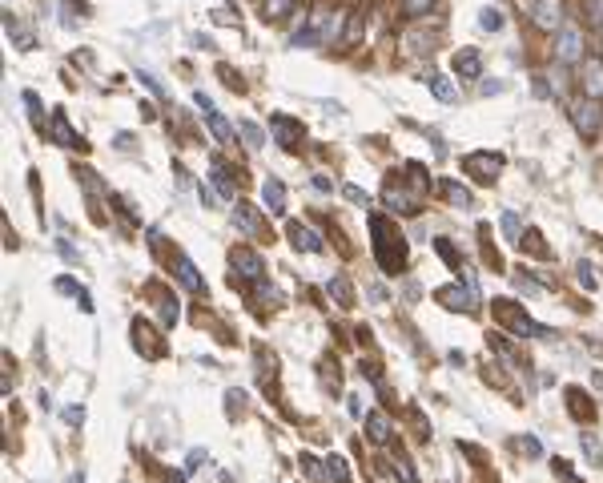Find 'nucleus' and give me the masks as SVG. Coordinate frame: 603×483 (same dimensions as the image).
Wrapping results in <instances>:
<instances>
[{
	"label": "nucleus",
	"instance_id": "obj_32",
	"mask_svg": "<svg viewBox=\"0 0 603 483\" xmlns=\"http://www.w3.org/2000/svg\"><path fill=\"white\" fill-rule=\"evenodd\" d=\"M431 4H435V0H407L402 8H407V16H422L426 8H431Z\"/></svg>",
	"mask_w": 603,
	"mask_h": 483
},
{
	"label": "nucleus",
	"instance_id": "obj_44",
	"mask_svg": "<svg viewBox=\"0 0 603 483\" xmlns=\"http://www.w3.org/2000/svg\"><path fill=\"white\" fill-rule=\"evenodd\" d=\"M56 250H61V254H65V258H72V262H77V258H81V254H77V250H72V246H69V242H61V246H56Z\"/></svg>",
	"mask_w": 603,
	"mask_h": 483
},
{
	"label": "nucleus",
	"instance_id": "obj_23",
	"mask_svg": "<svg viewBox=\"0 0 603 483\" xmlns=\"http://www.w3.org/2000/svg\"><path fill=\"white\" fill-rule=\"evenodd\" d=\"M478 29L499 32L503 29V13H499V8H483V13H478Z\"/></svg>",
	"mask_w": 603,
	"mask_h": 483
},
{
	"label": "nucleus",
	"instance_id": "obj_17",
	"mask_svg": "<svg viewBox=\"0 0 603 483\" xmlns=\"http://www.w3.org/2000/svg\"><path fill=\"white\" fill-rule=\"evenodd\" d=\"M210 182H213V189H217V194H222L225 201H229V198H234V194H238V185H234V177L225 173V165H222V161H213V173H210Z\"/></svg>",
	"mask_w": 603,
	"mask_h": 483
},
{
	"label": "nucleus",
	"instance_id": "obj_6",
	"mask_svg": "<svg viewBox=\"0 0 603 483\" xmlns=\"http://www.w3.org/2000/svg\"><path fill=\"white\" fill-rule=\"evenodd\" d=\"M286 234H290V242H294L298 250H306V254H322V234H314L310 226H302V222H290L286 226Z\"/></svg>",
	"mask_w": 603,
	"mask_h": 483
},
{
	"label": "nucleus",
	"instance_id": "obj_36",
	"mask_svg": "<svg viewBox=\"0 0 603 483\" xmlns=\"http://www.w3.org/2000/svg\"><path fill=\"white\" fill-rule=\"evenodd\" d=\"M588 16H591V25L603 29V0H588Z\"/></svg>",
	"mask_w": 603,
	"mask_h": 483
},
{
	"label": "nucleus",
	"instance_id": "obj_30",
	"mask_svg": "<svg viewBox=\"0 0 603 483\" xmlns=\"http://www.w3.org/2000/svg\"><path fill=\"white\" fill-rule=\"evenodd\" d=\"M330 475H334V483H350V471L342 459H330Z\"/></svg>",
	"mask_w": 603,
	"mask_h": 483
},
{
	"label": "nucleus",
	"instance_id": "obj_13",
	"mask_svg": "<svg viewBox=\"0 0 603 483\" xmlns=\"http://www.w3.org/2000/svg\"><path fill=\"white\" fill-rule=\"evenodd\" d=\"M466 170H478L483 173V182H495V177H499V170H503V157L499 153H491V157H466Z\"/></svg>",
	"mask_w": 603,
	"mask_h": 483
},
{
	"label": "nucleus",
	"instance_id": "obj_35",
	"mask_svg": "<svg viewBox=\"0 0 603 483\" xmlns=\"http://www.w3.org/2000/svg\"><path fill=\"white\" fill-rule=\"evenodd\" d=\"M579 282L588 286V290H595V270H591V262H579Z\"/></svg>",
	"mask_w": 603,
	"mask_h": 483
},
{
	"label": "nucleus",
	"instance_id": "obj_12",
	"mask_svg": "<svg viewBox=\"0 0 603 483\" xmlns=\"http://www.w3.org/2000/svg\"><path fill=\"white\" fill-rule=\"evenodd\" d=\"M274 137H278L281 149H294V142L302 137V125L290 121V117H274Z\"/></svg>",
	"mask_w": 603,
	"mask_h": 483
},
{
	"label": "nucleus",
	"instance_id": "obj_43",
	"mask_svg": "<svg viewBox=\"0 0 603 483\" xmlns=\"http://www.w3.org/2000/svg\"><path fill=\"white\" fill-rule=\"evenodd\" d=\"M193 49H213V41L205 37V32H197V37H193Z\"/></svg>",
	"mask_w": 603,
	"mask_h": 483
},
{
	"label": "nucleus",
	"instance_id": "obj_1",
	"mask_svg": "<svg viewBox=\"0 0 603 483\" xmlns=\"http://www.w3.org/2000/svg\"><path fill=\"white\" fill-rule=\"evenodd\" d=\"M370 230H374V238H379V266L382 270H402V266H407V250H402L398 230H391L382 218H370Z\"/></svg>",
	"mask_w": 603,
	"mask_h": 483
},
{
	"label": "nucleus",
	"instance_id": "obj_25",
	"mask_svg": "<svg viewBox=\"0 0 603 483\" xmlns=\"http://www.w3.org/2000/svg\"><path fill=\"white\" fill-rule=\"evenodd\" d=\"M579 443H583V455H588L591 463L599 468V463H603V451H599V443H595V435H583V439H579Z\"/></svg>",
	"mask_w": 603,
	"mask_h": 483
},
{
	"label": "nucleus",
	"instance_id": "obj_22",
	"mask_svg": "<svg viewBox=\"0 0 603 483\" xmlns=\"http://www.w3.org/2000/svg\"><path fill=\"white\" fill-rule=\"evenodd\" d=\"M133 77H137V81H141V85H145V89H149V93H157V97H161V101H169V89H165V85H161V81H157V77H153V73H145V69H137V73H133Z\"/></svg>",
	"mask_w": 603,
	"mask_h": 483
},
{
	"label": "nucleus",
	"instance_id": "obj_40",
	"mask_svg": "<svg viewBox=\"0 0 603 483\" xmlns=\"http://www.w3.org/2000/svg\"><path fill=\"white\" fill-rule=\"evenodd\" d=\"M342 194H346L350 201H358V206H366V201H370V198H366V189H358V185H346Z\"/></svg>",
	"mask_w": 603,
	"mask_h": 483
},
{
	"label": "nucleus",
	"instance_id": "obj_38",
	"mask_svg": "<svg viewBox=\"0 0 603 483\" xmlns=\"http://www.w3.org/2000/svg\"><path fill=\"white\" fill-rule=\"evenodd\" d=\"M515 447H519V451H523V455H539V451H543V447H539V443H535V439H531V435H523V439H519V443H515Z\"/></svg>",
	"mask_w": 603,
	"mask_h": 483
},
{
	"label": "nucleus",
	"instance_id": "obj_4",
	"mask_svg": "<svg viewBox=\"0 0 603 483\" xmlns=\"http://www.w3.org/2000/svg\"><path fill=\"white\" fill-rule=\"evenodd\" d=\"M229 266L238 270V278H246V282H258L262 274H266V266H262V258L253 254V250H246V246H238V250H229Z\"/></svg>",
	"mask_w": 603,
	"mask_h": 483
},
{
	"label": "nucleus",
	"instance_id": "obj_37",
	"mask_svg": "<svg viewBox=\"0 0 603 483\" xmlns=\"http://www.w3.org/2000/svg\"><path fill=\"white\" fill-rule=\"evenodd\" d=\"M25 105H28V109H32V117H41V113H44V105H41V97H37V93H32V89H25Z\"/></svg>",
	"mask_w": 603,
	"mask_h": 483
},
{
	"label": "nucleus",
	"instance_id": "obj_14",
	"mask_svg": "<svg viewBox=\"0 0 603 483\" xmlns=\"http://www.w3.org/2000/svg\"><path fill=\"white\" fill-rule=\"evenodd\" d=\"M366 435H370V443H386V439H391V419H386V411L366 415Z\"/></svg>",
	"mask_w": 603,
	"mask_h": 483
},
{
	"label": "nucleus",
	"instance_id": "obj_39",
	"mask_svg": "<svg viewBox=\"0 0 603 483\" xmlns=\"http://www.w3.org/2000/svg\"><path fill=\"white\" fill-rule=\"evenodd\" d=\"M65 423L81 427V423H84V407H65Z\"/></svg>",
	"mask_w": 603,
	"mask_h": 483
},
{
	"label": "nucleus",
	"instance_id": "obj_3",
	"mask_svg": "<svg viewBox=\"0 0 603 483\" xmlns=\"http://www.w3.org/2000/svg\"><path fill=\"white\" fill-rule=\"evenodd\" d=\"M571 121H576V129L583 133V137H595L603 129V109L595 105V101H576V109H571Z\"/></svg>",
	"mask_w": 603,
	"mask_h": 483
},
{
	"label": "nucleus",
	"instance_id": "obj_28",
	"mask_svg": "<svg viewBox=\"0 0 603 483\" xmlns=\"http://www.w3.org/2000/svg\"><path fill=\"white\" fill-rule=\"evenodd\" d=\"M213 20H217V25H238V8H234V4H225V8H213Z\"/></svg>",
	"mask_w": 603,
	"mask_h": 483
},
{
	"label": "nucleus",
	"instance_id": "obj_16",
	"mask_svg": "<svg viewBox=\"0 0 603 483\" xmlns=\"http://www.w3.org/2000/svg\"><path fill=\"white\" fill-rule=\"evenodd\" d=\"M53 137H56V145H72V149H84V142L77 137V133H72L69 121H65L61 113H53Z\"/></svg>",
	"mask_w": 603,
	"mask_h": 483
},
{
	"label": "nucleus",
	"instance_id": "obj_47",
	"mask_svg": "<svg viewBox=\"0 0 603 483\" xmlns=\"http://www.w3.org/2000/svg\"><path fill=\"white\" fill-rule=\"evenodd\" d=\"M72 483H84V475H72Z\"/></svg>",
	"mask_w": 603,
	"mask_h": 483
},
{
	"label": "nucleus",
	"instance_id": "obj_29",
	"mask_svg": "<svg viewBox=\"0 0 603 483\" xmlns=\"http://www.w3.org/2000/svg\"><path fill=\"white\" fill-rule=\"evenodd\" d=\"M503 234H507L511 242L519 238V218H515V210H507V213H503Z\"/></svg>",
	"mask_w": 603,
	"mask_h": 483
},
{
	"label": "nucleus",
	"instance_id": "obj_20",
	"mask_svg": "<svg viewBox=\"0 0 603 483\" xmlns=\"http://www.w3.org/2000/svg\"><path fill=\"white\" fill-rule=\"evenodd\" d=\"M238 133H241V142L250 145V149H262V145H266V133H262V125H253V121H241Z\"/></svg>",
	"mask_w": 603,
	"mask_h": 483
},
{
	"label": "nucleus",
	"instance_id": "obj_15",
	"mask_svg": "<svg viewBox=\"0 0 603 483\" xmlns=\"http://www.w3.org/2000/svg\"><path fill=\"white\" fill-rule=\"evenodd\" d=\"M478 69H483L478 49H463V53H455V73H459V77H478Z\"/></svg>",
	"mask_w": 603,
	"mask_h": 483
},
{
	"label": "nucleus",
	"instance_id": "obj_11",
	"mask_svg": "<svg viewBox=\"0 0 603 483\" xmlns=\"http://www.w3.org/2000/svg\"><path fill=\"white\" fill-rule=\"evenodd\" d=\"M262 198H266L269 213H281L286 210V185H281L278 177H266V182H262Z\"/></svg>",
	"mask_w": 603,
	"mask_h": 483
},
{
	"label": "nucleus",
	"instance_id": "obj_33",
	"mask_svg": "<svg viewBox=\"0 0 603 483\" xmlns=\"http://www.w3.org/2000/svg\"><path fill=\"white\" fill-rule=\"evenodd\" d=\"M205 459H210V455L201 451V447H193V451H189V459H185V471H197L201 463H205Z\"/></svg>",
	"mask_w": 603,
	"mask_h": 483
},
{
	"label": "nucleus",
	"instance_id": "obj_26",
	"mask_svg": "<svg viewBox=\"0 0 603 483\" xmlns=\"http://www.w3.org/2000/svg\"><path fill=\"white\" fill-rule=\"evenodd\" d=\"M330 294H334L338 302H350V278H334V282H330Z\"/></svg>",
	"mask_w": 603,
	"mask_h": 483
},
{
	"label": "nucleus",
	"instance_id": "obj_9",
	"mask_svg": "<svg viewBox=\"0 0 603 483\" xmlns=\"http://www.w3.org/2000/svg\"><path fill=\"white\" fill-rule=\"evenodd\" d=\"M197 105L205 109V125L213 129V137H217V142H229V137H234V129H229V121H225V117L213 109V101L205 97V93H197Z\"/></svg>",
	"mask_w": 603,
	"mask_h": 483
},
{
	"label": "nucleus",
	"instance_id": "obj_21",
	"mask_svg": "<svg viewBox=\"0 0 603 483\" xmlns=\"http://www.w3.org/2000/svg\"><path fill=\"white\" fill-rule=\"evenodd\" d=\"M8 37H13L16 49H32V44H37V37H32V32H28L25 25H16L13 16H8Z\"/></svg>",
	"mask_w": 603,
	"mask_h": 483
},
{
	"label": "nucleus",
	"instance_id": "obj_46",
	"mask_svg": "<svg viewBox=\"0 0 603 483\" xmlns=\"http://www.w3.org/2000/svg\"><path fill=\"white\" fill-rule=\"evenodd\" d=\"M169 483H185V475H182V471H173V475H169Z\"/></svg>",
	"mask_w": 603,
	"mask_h": 483
},
{
	"label": "nucleus",
	"instance_id": "obj_7",
	"mask_svg": "<svg viewBox=\"0 0 603 483\" xmlns=\"http://www.w3.org/2000/svg\"><path fill=\"white\" fill-rule=\"evenodd\" d=\"M173 270H177V278H182L185 290H193V294H205V278H201V270H197L193 262L185 254H173Z\"/></svg>",
	"mask_w": 603,
	"mask_h": 483
},
{
	"label": "nucleus",
	"instance_id": "obj_2",
	"mask_svg": "<svg viewBox=\"0 0 603 483\" xmlns=\"http://www.w3.org/2000/svg\"><path fill=\"white\" fill-rule=\"evenodd\" d=\"M555 57H559V65H583V29L579 25H563L559 29Z\"/></svg>",
	"mask_w": 603,
	"mask_h": 483
},
{
	"label": "nucleus",
	"instance_id": "obj_41",
	"mask_svg": "<svg viewBox=\"0 0 603 483\" xmlns=\"http://www.w3.org/2000/svg\"><path fill=\"white\" fill-rule=\"evenodd\" d=\"M302 468H306V475H310V479H318V475H322V471H318V463H314L310 455H306V459H302Z\"/></svg>",
	"mask_w": 603,
	"mask_h": 483
},
{
	"label": "nucleus",
	"instance_id": "obj_19",
	"mask_svg": "<svg viewBox=\"0 0 603 483\" xmlns=\"http://www.w3.org/2000/svg\"><path fill=\"white\" fill-rule=\"evenodd\" d=\"M234 222H238L241 230H246V234H258V218H253V206H246V201H238V206H234Z\"/></svg>",
	"mask_w": 603,
	"mask_h": 483
},
{
	"label": "nucleus",
	"instance_id": "obj_34",
	"mask_svg": "<svg viewBox=\"0 0 603 483\" xmlns=\"http://www.w3.org/2000/svg\"><path fill=\"white\" fill-rule=\"evenodd\" d=\"M286 4H290V0H266V20H278V16L286 13Z\"/></svg>",
	"mask_w": 603,
	"mask_h": 483
},
{
	"label": "nucleus",
	"instance_id": "obj_5",
	"mask_svg": "<svg viewBox=\"0 0 603 483\" xmlns=\"http://www.w3.org/2000/svg\"><path fill=\"white\" fill-rule=\"evenodd\" d=\"M579 85H583V93H588L591 101L603 97V57H583V65H579Z\"/></svg>",
	"mask_w": 603,
	"mask_h": 483
},
{
	"label": "nucleus",
	"instance_id": "obj_24",
	"mask_svg": "<svg viewBox=\"0 0 603 483\" xmlns=\"http://www.w3.org/2000/svg\"><path fill=\"white\" fill-rule=\"evenodd\" d=\"M447 198L455 201V206H463V210H471V189H463L459 182H447Z\"/></svg>",
	"mask_w": 603,
	"mask_h": 483
},
{
	"label": "nucleus",
	"instance_id": "obj_8",
	"mask_svg": "<svg viewBox=\"0 0 603 483\" xmlns=\"http://www.w3.org/2000/svg\"><path fill=\"white\" fill-rule=\"evenodd\" d=\"M535 25L539 29H563V4L559 0H535Z\"/></svg>",
	"mask_w": 603,
	"mask_h": 483
},
{
	"label": "nucleus",
	"instance_id": "obj_18",
	"mask_svg": "<svg viewBox=\"0 0 603 483\" xmlns=\"http://www.w3.org/2000/svg\"><path fill=\"white\" fill-rule=\"evenodd\" d=\"M426 85H431V93H435L443 105H455V101H459V89H455V81H450V77H431Z\"/></svg>",
	"mask_w": 603,
	"mask_h": 483
},
{
	"label": "nucleus",
	"instance_id": "obj_42",
	"mask_svg": "<svg viewBox=\"0 0 603 483\" xmlns=\"http://www.w3.org/2000/svg\"><path fill=\"white\" fill-rule=\"evenodd\" d=\"M314 189H326V194H330V189H334V182H330L326 173H318V177H314Z\"/></svg>",
	"mask_w": 603,
	"mask_h": 483
},
{
	"label": "nucleus",
	"instance_id": "obj_31",
	"mask_svg": "<svg viewBox=\"0 0 603 483\" xmlns=\"http://www.w3.org/2000/svg\"><path fill=\"white\" fill-rule=\"evenodd\" d=\"M394 468H398V479H402V483H419V479H414V471H410V463L402 459V455L394 459Z\"/></svg>",
	"mask_w": 603,
	"mask_h": 483
},
{
	"label": "nucleus",
	"instance_id": "obj_10",
	"mask_svg": "<svg viewBox=\"0 0 603 483\" xmlns=\"http://www.w3.org/2000/svg\"><path fill=\"white\" fill-rule=\"evenodd\" d=\"M386 206H391L394 213H414L419 210V198H414L410 189H398L394 182H386Z\"/></svg>",
	"mask_w": 603,
	"mask_h": 483
},
{
	"label": "nucleus",
	"instance_id": "obj_45",
	"mask_svg": "<svg viewBox=\"0 0 603 483\" xmlns=\"http://www.w3.org/2000/svg\"><path fill=\"white\" fill-rule=\"evenodd\" d=\"M350 415H354V419L362 415V399H358V395H350Z\"/></svg>",
	"mask_w": 603,
	"mask_h": 483
},
{
	"label": "nucleus",
	"instance_id": "obj_27",
	"mask_svg": "<svg viewBox=\"0 0 603 483\" xmlns=\"http://www.w3.org/2000/svg\"><path fill=\"white\" fill-rule=\"evenodd\" d=\"M515 290H519V294H539L543 286L535 282V278H527V274H515Z\"/></svg>",
	"mask_w": 603,
	"mask_h": 483
}]
</instances>
